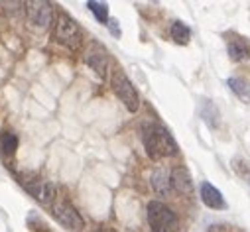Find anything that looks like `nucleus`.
I'll list each match as a JSON object with an SVG mask.
<instances>
[{
  "label": "nucleus",
  "mask_w": 250,
  "mask_h": 232,
  "mask_svg": "<svg viewBox=\"0 0 250 232\" xmlns=\"http://www.w3.org/2000/svg\"><path fill=\"white\" fill-rule=\"evenodd\" d=\"M142 144H144V150L148 154L150 159H164V157H173L179 154V148H177V142L173 140V136L167 132L166 126L162 124H148L142 132Z\"/></svg>",
  "instance_id": "nucleus-1"
},
{
  "label": "nucleus",
  "mask_w": 250,
  "mask_h": 232,
  "mask_svg": "<svg viewBox=\"0 0 250 232\" xmlns=\"http://www.w3.org/2000/svg\"><path fill=\"white\" fill-rule=\"evenodd\" d=\"M146 214L152 232H177L179 228L177 214L162 201H150L146 207Z\"/></svg>",
  "instance_id": "nucleus-2"
},
{
  "label": "nucleus",
  "mask_w": 250,
  "mask_h": 232,
  "mask_svg": "<svg viewBox=\"0 0 250 232\" xmlns=\"http://www.w3.org/2000/svg\"><path fill=\"white\" fill-rule=\"evenodd\" d=\"M53 39L69 49H79L83 41V30L71 16H67L65 12H59L53 24Z\"/></svg>",
  "instance_id": "nucleus-3"
},
{
  "label": "nucleus",
  "mask_w": 250,
  "mask_h": 232,
  "mask_svg": "<svg viewBox=\"0 0 250 232\" xmlns=\"http://www.w3.org/2000/svg\"><path fill=\"white\" fill-rule=\"evenodd\" d=\"M110 89L118 97V100L126 106L130 112H136L140 108V95H138L136 87L132 85V81L126 77V73H124L122 69H114L112 71Z\"/></svg>",
  "instance_id": "nucleus-4"
},
{
  "label": "nucleus",
  "mask_w": 250,
  "mask_h": 232,
  "mask_svg": "<svg viewBox=\"0 0 250 232\" xmlns=\"http://www.w3.org/2000/svg\"><path fill=\"white\" fill-rule=\"evenodd\" d=\"M51 214H53V218H55L61 226H65V228H69V230H79V228L85 224V220H83V216L79 214V211H77L69 201H65V199L53 201V203H51Z\"/></svg>",
  "instance_id": "nucleus-5"
},
{
  "label": "nucleus",
  "mask_w": 250,
  "mask_h": 232,
  "mask_svg": "<svg viewBox=\"0 0 250 232\" xmlns=\"http://www.w3.org/2000/svg\"><path fill=\"white\" fill-rule=\"evenodd\" d=\"M83 59H85V63H87V65H89L101 79H106L110 61H108L106 49H104L101 43L91 41V43L85 47V51H83Z\"/></svg>",
  "instance_id": "nucleus-6"
},
{
  "label": "nucleus",
  "mask_w": 250,
  "mask_h": 232,
  "mask_svg": "<svg viewBox=\"0 0 250 232\" xmlns=\"http://www.w3.org/2000/svg\"><path fill=\"white\" fill-rule=\"evenodd\" d=\"M51 14H53V8L49 2H43V0H32V2H26V18L30 22L32 28L43 32L49 28L51 24Z\"/></svg>",
  "instance_id": "nucleus-7"
},
{
  "label": "nucleus",
  "mask_w": 250,
  "mask_h": 232,
  "mask_svg": "<svg viewBox=\"0 0 250 232\" xmlns=\"http://www.w3.org/2000/svg\"><path fill=\"white\" fill-rule=\"evenodd\" d=\"M24 189L42 205H51L55 201V187L45 179L34 177L30 181H24Z\"/></svg>",
  "instance_id": "nucleus-8"
},
{
  "label": "nucleus",
  "mask_w": 250,
  "mask_h": 232,
  "mask_svg": "<svg viewBox=\"0 0 250 232\" xmlns=\"http://www.w3.org/2000/svg\"><path fill=\"white\" fill-rule=\"evenodd\" d=\"M227 51L232 61H244L250 57V41L238 34H227Z\"/></svg>",
  "instance_id": "nucleus-9"
},
{
  "label": "nucleus",
  "mask_w": 250,
  "mask_h": 232,
  "mask_svg": "<svg viewBox=\"0 0 250 232\" xmlns=\"http://www.w3.org/2000/svg\"><path fill=\"white\" fill-rule=\"evenodd\" d=\"M171 187L181 193V195H191L193 191V179L189 175V171H187L185 167H173L171 169Z\"/></svg>",
  "instance_id": "nucleus-10"
},
{
  "label": "nucleus",
  "mask_w": 250,
  "mask_h": 232,
  "mask_svg": "<svg viewBox=\"0 0 250 232\" xmlns=\"http://www.w3.org/2000/svg\"><path fill=\"white\" fill-rule=\"evenodd\" d=\"M199 191H201V201H203L209 209H215V211L227 209V203H225L221 191H219L215 185H211L209 181H203L201 187H199Z\"/></svg>",
  "instance_id": "nucleus-11"
},
{
  "label": "nucleus",
  "mask_w": 250,
  "mask_h": 232,
  "mask_svg": "<svg viewBox=\"0 0 250 232\" xmlns=\"http://www.w3.org/2000/svg\"><path fill=\"white\" fill-rule=\"evenodd\" d=\"M150 183H152V187H154L156 193H160V195H167L169 189H171V173H169L166 167H158V169L152 171Z\"/></svg>",
  "instance_id": "nucleus-12"
},
{
  "label": "nucleus",
  "mask_w": 250,
  "mask_h": 232,
  "mask_svg": "<svg viewBox=\"0 0 250 232\" xmlns=\"http://www.w3.org/2000/svg\"><path fill=\"white\" fill-rule=\"evenodd\" d=\"M229 89L244 102V104H250V81L248 79H242V77H230L227 81Z\"/></svg>",
  "instance_id": "nucleus-13"
},
{
  "label": "nucleus",
  "mask_w": 250,
  "mask_h": 232,
  "mask_svg": "<svg viewBox=\"0 0 250 232\" xmlns=\"http://www.w3.org/2000/svg\"><path fill=\"white\" fill-rule=\"evenodd\" d=\"M169 34H171L173 41L179 43V45H187V43H189V38H191V30H189V26H185V24L179 22V20H175V22L171 24Z\"/></svg>",
  "instance_id": "nucleus-14"
},
{
  "label": "nucleus",
  "mask_w": 250,
  "mask_h": 232,
  "mask_svg": "<svg viewBox=\"0 0 250 232\" xmlns=\"http://www.w3.org/2000/svg\"><path fill=\"white\" fill-rule=\"evenodd\" d=\"M0 148L4 154H14L18 148V136L10 130H2L0 132Z\"/></svg>",
  "instance_id": "nucleus-15"
},
{
  "label": "nucleus",
  "mask_w": 250,
  "mask_h": 232,
  "mask_svg": "<svg viewBox=\"0 0 250 232\" xmlns=\"http://www.w3.org/2000/svg\"><path fill=\"white\" fill-rule=\"evenodd\" d=\"M89 10L93 12V16L101 22V24H108V4L106 2H95V0H91V2H87Z\"/></svg>",
  "instance_id": "nucleus-16"
},
{
  "label": "nucleus",
  "mask_w": 250,
  "mask_h": 232,
  "mask_svg": "<svg viewBox=\"0 0 250 232\" xmlns=\"http://www.w3.org/2000/svg\"><path fill=\"white\" fill-rule=\"evenodd\" d=\"M232 169L236 171V175H238L240 179H244V181L250 185V165H248L242 157H234V159H232Z\"/></svg>",
  "instance_id": "nucleus-17"
},
{
  "label": "nucleus",
  "mask_w": 250,
  "mask_h": 232,
  "mask_svg": "<svg viewBox=\"0 0 250 232\" xmlns=\"http://www.w3.org/2000/svg\"><path fill=\"white\" fill-rule=\"evenodd\" d=\"M108 28L112 34H116V38H120V28H118V20L116 18H110L108 20Z\"/></svg>",
  "instance_id": "nucleus-18"
},
{
  "label": "nucleus",
  "mask_w": 250,
  "mask_h": 232,
  "mask_svg": "<svg viewBox=\"0 0 250 232\" xmlns=\"http://www.w3.org/2000/svg\"><path fill=\"white\" fill-rule=\"evenodd\" d=\"M93 232H112V230H108V228H97V230H93Z\"/></svg>",
  "instance_id": "nucleus-19"
}]
</instances>
